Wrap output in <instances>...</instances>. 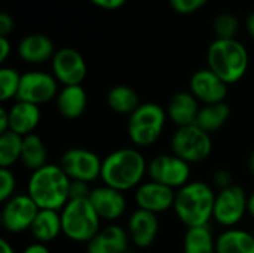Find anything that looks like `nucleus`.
Masks as SVG:
<instances>
[{
  "label": "nucleus",
  "mask_w": 254,
  "mask_h": 253,
  "mask_svg": "<svg viewBox=\"0 0 254 253\" xmlns=\"http://www.w3.org/2000/svg\"><path fill=\"white\" fill-rule=\"evenodd\" d=\"M37 204L31 200V197L25 194H15L6 203H3L0 221L9 234H21L30 231L37 213Z\"/></svg>",
  "instance_id": "11"
},
{
  "label": "nucleus",
  "mask_w": 254,
  "mask_h": 253,
  "mask_svg": "<svg viewBox=\"0 0 254 253\" xmlns=\"http://www.w3.org/2000/svg\"><path fill=\"white\" fill-rule=\"evenodd\" d=\"M18 55L21 60L31 63V64H40L52 58L54 54V45L51 39L45 34H28L25 36L19 45H18Z\"/></svg>",
  "instance_id": "23"
},
{
  "label": "nucleus",
  "mask_w": 254,
  "mask_h": 253,
  "mask_svg": "<svg viewBox=\"0 0 254 253\" xmlns=\"http://www.w3.org/2000/svg\"><path fill=\"white\" fill-rule=\"evenodd\" d=\"M229 118H231V107L225 101L216 104H205L199 109L196 125L202 128L205 133L213 134L222 130L229 121Z\"/></svg>",
  "instance_id": "27"
},
{
  "label": "nucleus",
  "mask_w": 254,
  "mask_h": 253,
  "mask_svg": "<svg viewBox=\"0 0 254 253\" xmlns=\"http://www.w3.org/2000/svg\"><path fill=\"white\" fill-rule=\"evenodd\" d=\"M106 101L112 112L124 116L132 115L141 104L138 94L127 85H115L113 88H110Z\"/></svg>",
  "instance_id": "25"
},
{
  "label": "nucleus",
  "mask_w": 254,
  "mask_h": 253,
  "mask_svg": "<svg viewBox=\"0 0 254 253\" xmlns=\"http://www.w3.org/2000/svg\"><path fill=\"white\" fill-rule=\"evenodd\" d=\"M89 201L95 209L97 215L100 216V219L107 224H115L127 212L125 194L106 185L92 188Z\"/></svg>",
  "instance_id": "15"
},
{
  "label": "nucleus",
  "mask_w": 254,
  "mask_h": 253,
  "mask_svg": "<svg viewBox=\"0 0 254 253\" xmlns=\"http://www.w3.org/2000/svg\"><path fill=\"white\" fill-rule=\"evenodd\" d=\"M170 145L171 152L190 166L205 161L213 152L211 134L205 133L196 124L176 128Z\"/></svg>",
  "instance_id": "7"
},
{
  "label": "nucleus",
  "mask_w": 254,
  "mask_h": 253,
  "mask_svg": "<svg viewBox=\"0 0 254 253\" xmlns=\"http://www.w3.org/2000/svg\"><path fill=\"white\" fill-rule=\"evenodd\" d=\"M9 119L10 131L22 137L34 134L36 128L42 121L40 106L15 100V103L9 107Z\"/></svg>",
  "instance_id": "20"
},
{
  "label": "nucleus",
  "mask_w": 254,
  "mask_h": 253,
  "mask_svg": "<svg viewBox=\"0 0 254 253\" xmlns=\"http://www.w3.org/2000/svg\"><path fill=\"white\" fill-rule=\"evenodd\" d=\"M129 243L127 228L118 224H107L86 245V253H127Z\"/></svg>",
  "instance_id": "18"
},
{
  "label": "nucleus",
  "mask_w": 254,
  "mask_h": 253,
  "mask_svg": "<svg viewBox=\"0 0 254 253\" xmlns=\"http://www.w3.org/2000/svg\"><path fill=\"white\" fill-rule=\"evenodd\" d=\"M0 253H16L12 243H9L6 239H0Z\"/></svg>",
  "instance_id": "41"
},
{
  "label": "nucleus",
  "mask_w": 254,
  "mask_h": 253,
  "mask_svg": "<svg viewBox=\"0 0 254 253\" xmlns=\"http://www.w3.org/2000/svg\"><path fill=\"white\" fill-rule=\"evenodd\" d=\"M167 110L156 103H141L128 116L127 133L135 148H149L162 136L167 125Z\"/></svg>",
  "instance_id": "6"
},
{
  "label": "nucleus",
  "mask_w": 254,
  "mask_h": 253,
  "mask_svg": "<svg viewBox=\"0 0 254 253\" xmlns=\"http://www.w3.org/2000/svg\"><path fill=\"white\" fill-rule=\"evenodd\" d=\"M10 52V43L7 37H0V63H4Z\"/></svg>",
  "instance_id": "40"
},
{
  "label": "nucleus",
  "mask_w": 254,
  "mask_h": 253,
  "mask_svg": "<svg viewBox=\"0 0 254 253\" xmlns=\"http://www.w3.org/2000/svg\"><path fill=\"white\" fill-rule=\"evenodd\" d=\"M13 28V19L9 13L1 12L0 13V37H7V34Z\"/></svg>",
  "instance_id": "36"
},
{
  "label": "nucleus",
  "mask_w": 254,
  "mask_h": 253,
  "mask_svg": "<svg viewBox=\"0 0 254 253\" xmlns=\"http://www.w3.org/2000/svg\"><path fill=\"white\" fill-rule=\"evenodd\" d=\"M70 177L60 164H46L33 171L27 182V194L39 209L61 212L70 201Z\"/></svg>",
  "instance_id": "2"
},
{
  "label": "nucleus",
  "mask_w": 254,
  "mask_h": 253,
  "mask_svg": "<svg viewBox=\"0 0 254 253\" xmlns=\"http://www.w3.org/2000/svg\"><path fill=\"white\" fill-rule=\"evenodd\" d=\"M58 81L46 72H27L21 76L16 100L36 106L46 104L58 95Z\"/></svg>",
  "instance_id": "12"
},
{
  "label": "nucleus",
  "mask_w": 254,
  "mask_h": 253,
  "mask_svg": "<svg viewBox=\"0 0 254 253\" xmlns=\"http://www.w3.org/2000/svg\"><path fill=\"white\" fill-rule=\"evenodd\" d=\"M214 31L217 39H235L240 24L232 13H222L214 19Z\"/></svg>",
  "instance_id": "31"
},
{
  "label": "nucleus",
  "mask_w": 254,
  "mask_h": 253,
  "mask_svg": "<svg viewBox=\"0 0 254 253\" xmlns=\"http://www.w3.org/2000/svg\"><path fill=\"white\" fill-rule=\"evenodd\" d=\"M137 209L159 215L174 209L176 191L155 180H144L134 192Z\"/></svg>",
  "instance_id": "14"
},
{
  "label": "nucleus",
  "mask_w": 254,
  "mask_h": 253,
  "mask_svg": "<svg viewBox=\"0 0 254 253\" xmlns=\"http://www.w3.org/2000/svg\"><path fill=\"white\" fill-rule=\"evenodd\" d=\"M249 215L254 221V191L252 194H249Z\"/></svg>",
  "instance_id": "43"
},
{
  "label": "nucleus",
  "mask_w": 254,
  "mask_h": 253,
  "mask_svg": "<svg viewBox=\"0 0 254 253\" xmlns=\"http://www.w3.org/2000/svg\"><path fill=\"white\" fill-rule=\"evenodd\" d=\"M159 218L155 213L146 212L143 209H135L127 222V231L131 243L137 249L150 248L159 233Z\"/></svg>",
  "instance_id": "17"
},
{
  "label": "nucleus",
  "mask_w": 254,
  "mask_h": 253,
  "mask_svg": "<svg viewBox=\"0 0 254 253\" xmlns=\"http://www.w3.org/2000/svg\"><path fill=\"white\" fill-rule=\"evenodd\" d=\"M16 176L12 169H0V201L6 203L16 192Z\"/></svg>",
  "instance_id": "32"
},
{
  "label": "nucleus",
  "mask_w": 254,
  "mask_h": 253,
  "mask_svg": "<svg viewBox=\"0 0 254 253\" xmlns=\"http://www.w3.org/2000/svg\"><path fill=\"white\" fill-rule=\"evenodd\" d=\"M21 164L28 171H36L42 167H45L48 163V149L45 142L40 136L30 134L24 137L22 143V154H21Z\"/></svg>",
  "instance_id": "26"
},
{
  "label": "nucleus",
  "mask_w": 254,
  "mask_h": 253,
  "mask_svg": "<svg viewBox=\"0 0 254 253\" xmlns=\"http://www.w3.org/2000/svg\"><path fill=\"white\" fill-rule=\"evenodd\" d=\"M189 88L193 97L204 106L223 103L228 95V84L210 69L195 72L190 78Z\"/></svg>",
  "instance_id": "16"
},
{
  "label": "nucleus",
  "mask_w": 254,
  "mask_h": 253,
  "mask_svg": "<svg viewBox=\"0 0 254 253\" xmlns=\"http://www.w3.org/2000/svg\"><path fill=\"white\" fill-rule=\"evenodd\" d=\"M22 143H24V137L13 131L0 134V167L1 169H12L16 163H21Z\"/></svg>",
  "instance_id": "29"
},
{
  "label": "nucleus",
  "mask_w": 254,
  "mask_h": 253,
  "mask_svg": "<svg viewBox=\"0 0 254 253\" xmlns=\"http://www.w3.org/2000/svg\"><path fill=\"white\" fill-rule=\"evenodd\" d=\"M213 185H214L219 191L226 189V188L235 185V183H234L232 173H231L228 169H219V170L213 174Z\"/></svg>",
  "instance_id": "35"
},
{
  "label": "nucleus",
  "mask_w": 254,
  "mask_h": 253,
  "mask_svg": "<svg viewBox=\"0 0 254 253\" xmlns=\"http://www.w3.org/2000/svg\"><path fill=\"white\" fill-rule=\"evenodd\" d=\"M208 69L228 85L240 82L249 69V52L237 39H216L207 52Z\"/></svg>",
  "instance_id": "4"
},
{
  "label": "nucleus",
  "mask_w": 254,
  "mask_h": 253,
  "mask_svg": "<svg viewBox=\"0 0 254 253\" xmlns=\"http://www.w3.org/2000/svg\"><path fill=\"white\" fill-rule=\"evenodd\" d=\"M149 161L137 148H121L103 158L101 177L103 185L121 192L137 189L147 176Z\"/></svg>",
  "instance_id": "1"
},
{
  "label": "nucleus",
  "mask_w": 254,
  "mask_h": 253,
  "mask_svg": "<svg viewBox=\"0 0 254 253\" xmlns=\"http://www.w3.org/2000/svg\"><path fill=\"white\" fill-rule=\"evenodd\" d=\"M173 9L179 13H192L202 7L207 0H170Z\"/></svg>",
  "instance_id": "33"
},
{
  "label": "nucleus",
  "mask_w": 254,
  "mask_h": 253,
  "mask_svg": "<svg viewBox=\"0 0 254 253\" xmlns=\"http://www.w3.org/2000/svg\"><path fill=\"white\" fill-rule=\"evenodd\" d=\"M183 253H216V239L210 225L186 230Z\"/></svg>",
  "instance_id": "28"
},
{
  "label": "nucleus",
  "mask_w": 254,
  "mask_h": 253,
  "mask_svg": "<svg viewBox=\"0 0 254 253\" xmlns=\"http://www.w3.org/2000/svg\"><path fill=\"white\" fill-rule=\"evenodd\" d=\"M216 194L213 186L202 180H190L176 191L174 213L186 228L205 227L214 215Z\"/></svg>",
  "instance_id": "3"
},
{
  "label": "nucleus",
  "mask_w": 254,
  "mask_h": 253,
  "mask_svg": "<svg viewBox=\"0 0 254 253\" xmlns=\"http://www.w3.org/2000/svg\"><path fill=\"white\" fill-rule=\"evenodd\" d=\"M216 253H254V234L243 228H228L216 237Z\"/></svg>",
  "instance_id": "24"
},
{
  "label": "nucleus",
  "mask_w": 254,
  "mask_h": 253,
  "mask_svg": "<svg viewBox=\"0 0 254 253\" xmlns=\"http://www.w3.org/2000/svg\"><path fill=\"white\" fill-rule=\"evenodd\" d=\"M190 164L180 157L171 154H159L147 164V176L150 180L162 183L174 191H179L190 182Z\"/></svg>",
  "instance_id": "9"
},
{
  "label": "nucleus",
  "mask_w": 254,
  "mask_h": 253,
  "mask_svg": "<svg viewBox=\"0 0 254 253\" xmlns=\"http://www.w3.org/2000/svg\"><path fill=\"white\" fill-rule=\"evenodd\" d=\"M58 113L65 119H77L80 118L88 104V95L82 85L63 86L55 98Z\"/></svg>",
  "instance_id": "21"
},
{
  "label": "nucleus",
  "mask_w": 254,
  "mask_h": 253,
  "mask_svg": "<svg viewBox=\"0 0 254 253\" xmlns=\"http://www.w3.org/2000/svg\"><path fill=\"white\" fill-rule=\"evenodd\" d=\"M92 188L86 182L80 180H71L70 185V200H85L89 198Z\"/></svg>",
  "instance_id": "34"
},
{
  "label": "nucleus",
  "mask_w": 254,
  "mask_h": 253,
  "mask_svg": "<svg viewBox=\"0 0 254 253\" xmlns=\"http://www.w3.org/2000/svg\"><path fill=\"white\" fill-rule=\"evenodd\" d=\"M94 4L103 7V9H107V10H113V9H118L121 7L127 0H91Z\"/></svg>",
  "instance_id": "39"
},
{
  "label": "nucleus",
  "mask_w": 254,
  "mask_h": 253,
  "mask_svg": "<svg viewBox=\"0 0 254 253\" xmlns=\"http://www.w3.org/2000/svg\"><path fill=\"white\" fill-rule=\"evenodd\" d=\"M103 160L89 149L70 148L60 157V167L70 177V180H80L92 183L101 177Z\"/></svg>",
  "instance_id": "10"
},
{
  "label": "nucleus",
  "mask_w": 254,
  "mask_h": 253,
  "mask_svg": "<svg viewBox=\"0 0 254 253\" xmlns=\"http://www.w3.org/2000/svg\"><path fill=\"white\" fill-rule=\"evenodd\" d=\"M63 236L73 243L88 245L103 228L101 219L92 207L89 198L70 200L60 212Z\"/></svg>",
  "instance_id": "5"
},
{
  "label": "nucleus",
  "mask_w": 254,
  "mask_h": 253,
  "mask_svg": "<svg viewBox=\"0 0 254 253\" xmlns=\"http://www.w3.org/2000/svg\"><path fill=\"white\" fill-rule=\"evenodd\" d=\"M246 215H249V194L243 186L232 185L217 191L213 215L216 224L225 230L237 228Z\"/></svg>",
  "instance_id": "8"
},
{
  "label": "nucleus",
  "mask_w": 254,
  "mask_h": 253,
  "mask_svg": "<svg viewBox=\"0 0 254 253\" xmlns=\"http://www.w3.org/2000/svg\"><path fill=\"white\" fill-rule=\"evenodd\" d=\"M30 234L34 239V242H39V243L49 245L55 242L63 234L60 212L40 209L30 228Z\"/></svg>",
  "instance_id": "22"
},
{
  "label": "nucleus",
  "mask_w": 254,
  "mask_h": 253,
  "mask_svg": "<svg viewBox=\"0 0 254 253\" xmlns=\"http://www.w3.org/2000/svg\"><path fill=\"white\" fill-rule=\"evenodd\" d=\"M247 30H249V33L254 37V12H252L249 15V18H247Z\"/></svg>",
  "instance_id": "42"
},
{
  "label": "nucleus",
  "mask_w": 254,
  "mask_h": 253,
  "mask_svg": "<svg viewBox=\"0 0 254 253\" xmlns=\"http://www.w3.org/2000/svg\"><path fill=\"white\" fill-rule=\"evenodd\" d=\"M21 76L12 67H1L0 69V100L9 101L12 98L16 100L18 89L21 85Z\"/></svg>",
  "instance_id": "30"
},
{
  "label": "nucleus",
  "mask_w": 254,
  "mask_h": 253,
  "mask_svg": "<svg viewBox=\"0 0 254 253\" xmlns=\"http://www.w3.org/2000/svg\"><path fill=\"white\" fill-rule=\"evenodd\" d=\"M21 253H51V249L48 248V245L45 243H39V242H33L30 245H27Z\"/></svg>",
  "instance_id": "37"
},
{
  "label": "nucleus",
  "mask_w": 254,
  "mask_h": 253,
  "mask_svg": "<svg viewBox=\"0 0 254 253\" xmlns=\"http://www.w3.org/2000/svg\"><path fill=\"white\" fill-rule=\"evenodd\" d=\"M52 73L64 86L82 85L86 78L88 67L83 57L71 48H63L52 57Z\"/></svg>",
  "instance_id": "13"
},
{
  "label": "nucleus",
  "mask_w": 254,
  "mask_h": 253,
  "mask_svg": "<svg viewBox=\"0 0 254 253\" xmlns=\"http://www.w3.org/2000/svg\"><path fill=\"white\" fill-rule=\"evenodd\" d=\"M10 131V119H9V109L0 107V134Z\"/></svg>",
  "instance_id": "38"
},
{
  "label": "nucleus",
  "mask_w": 254,
  "mask_h": 253,
  "mask_svg": "<svg viewBox=\"0 0 254 253\" xmlns=\"http://www.w3.org/2000/svg\"><path fill=\"white\" fill-rule=\"evenodd\" d=\"M249 171L252 173V176L254 177V152L249 157Z\"/></svg>",
  "instance_id": "44"
},
{
  "label": "nucleus",
  "mask_w": 254,
  "mask_h": 253,
  "mask_svg": "<svg viewBox=\"0 0 254 253\" xmlns=\"http://www.w3.org/2000/svg\"><path fill=\"white\" fill-rule=\"evenodd\" d=\"M199 109V101L193 97V94L190 91H182L174 94L168 101L167 116L168 121H171L177 128L188 127L196 124Z\"/></svg>",
  "instance_id": "19"
},
{
  "label": "nucleus",
  "mask_w": 254,
  "mask_h": 253,
  "mask_svg": "<svg viewBox=\"0 0 254 253\" xmlns=\"http://www.w3.org/2000/svg\"><path fill=\"white\" fill-rule=\"evenodd\" d=\"M127 253H135V252H134V251H128V252H127Z\"/></svg>",
  "instance_id": "45"
}]
</instances>
